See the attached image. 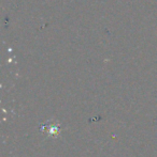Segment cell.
Instances as JSON below:
<instances>
[{"label": "cell", "instance_id": "1", "mask_svg": "<svg viewBox=\"0 0 157 157\" xmlns=\"http://www.w3.org/2000/svg\"><path fill=\"white\" fill-rule=\"evenodd\" d=\"M44 132H46V135L48 136H54V135H57L58 134V127L57 126H51V125H48V124H44Z\"/></svg>", "mask_w": 157, "mask_h": 157}]
</instances>
